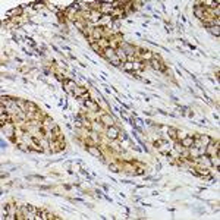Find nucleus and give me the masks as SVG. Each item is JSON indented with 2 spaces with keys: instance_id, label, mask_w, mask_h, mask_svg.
Masks as SVG:
<instances>
[{
  "instance_id": "obj_17",
  "label": "nucleus",
  "mask_w": 220,
  "mask_h": 220,
  "mask_svg": "<svg viewBox=\"0 0 220 220\" xmlns=\"http://www.w3.org/2000/svg\"><path fill=\"white\" fill-rule=\"evenodd\" d=\"M167 132H169L170 138H173V139L176 138V134H178V131H176V129H173V128H169V129H167Z\"/></svg>"
},
{
  "instance_id": "obj_5",
  "label": "nucleus",
  "mask_w": 220,
  "mask_h": 220,
  "mask_svg": "<svg viewBox=\"0 0 220 220\" xmlns=\"http://www.w3.org/2000/svg\"><path fill=\"white\" fill-rule=\"evenodd\" d=\"M84 106H85L87 109H90L91 111H98V110H100L98 104H97V103H94L93 100H85V101H84Z\"/></svg>"
},
{
  "instance_id": "obj_14",
  "label": "nucleus",
  "mask_w": 220,
  "mask_h": 220,
  "mask_svg": "<svg viewBox=\"0 0 220 220\" xmlns=\"http://www.w3.org/2000/svg\"><path fill=\"white\" fill-rule=\"evenodd\" d=\"M198 139H200V142L203 144V147H207V145L211 142L210 137H207V135H201V137H198Z\"/></svg>"
},
{
  "instance_id": "obj_15",
  "label": "nucleus",
  "mask_w": 220,
  "mask_h": 220,
  "mask_svg": "<svg viewBox=\"0 0 220 220\" xmlns=\"http://www.w3.org/2000/svg\"><path fill=\"white\" fill-rule=\"evenodd\" d=\"M194 12H195V16H197V18H200V19L206 18V16H204V7H203V9H201V7H195V10H194Z\"/></svg>"
},
{
  "instance_id": "obj_16",
  "label": "nucleus",
  "mask_w": 220,
  "mask_h": 220,
  "mask_svg": "<svg viewBox=\"0 0 220 220\" xmlns=\"http://www.w3.org/2000/svg\"><path fill=\"white\" fill-rule=\"evenodd\" d=\"M210 29V32L213 34V35H216V37H219V34H220V29L219 27H211V28H208Z\"/></svg>"
},
{
  "instance_id": "obj_6",
  "label": "nucleus",
  "mask_w": 220,
  "mask_h": 220,
  "mask_svg": "<svg viewBox=\"0 0 220 220\" xmlns=\"http://www.w3.org/2000/svg\"><path fill=\"white\" fill-rule=\"evenodd\" d=\"M87 151L90 153V154H93L94 157H98L100 160H103V154H101V153H100V150H98V148H96V147L90 145V147H87Z\"/></svg>"
},
{
  "instance_id": "obj_18",
  "label": "nucleus",
  "mask_w": 220,
  "mask_h": 220,
  "mask_svg": "<svg viewBox=\"0 0 220 220\" xmlns=\"http://www.w3.org/2000/svg\"><path fill=\"white\" fill-rule=\"evenodd\" d=\"M22 10H24V7L21 6V7H18V9H13L10 13H13V15H18V16H21L22 15Z\"/></svg>"
},
{
  "instance_id": "obj_21",
  "label": "nucleus",
  "mask_w": 220,
  "mask_h": 220,
  "mask_svg": "<svg viewBox=\"0 0 220 220\" xmlns=\"http://www.w3.org/2000/svg\"><path fill=\"white\" fill-rule=\"evenodd\" d=\"M109 169L111 170V172H114V173H117V172H119V167H117L116 165H110V166H109Z\"/></svg>"
},
{
  "instance_id": "obj_7",
  "label": "nucleus",
  "mask_w": 220,
  "mask_h": 220,
  "mask_svg": "<svg viewBox=\"0 0 220 220\" xmlns=\"http://www.w3.org/2000/svg\"><path fill=\"white\" fill-rule=\"evenodd\" d=\"M101 122L106 125V126H113L114 125V119L111 116H109V114H103L101 116Z\"/></svg>"
},
{
  "instance_id": "obj_2",
  "label": "nucleus",
  "mask_w": 220,
  "mask_h": 220,
  "mask_svg": "<svg viewBox=\"0 0 220 220\" xmlns=\"http://www.w3.org/2000/svg\"><path fill=\"white\" fill-rule=\"evenodd\" d=\"M103 56H104L107 60H110V62H113V60L117 59V56H116V50H114L113 47H109V49L103 50Z\"/></svg>"
},
{
  "instance_id": "obj_12",
  "label": "nucleus",
  "mask_w": 220,
  "mask_h": 220,
  "mask_svg": "<svg viewBox=\"0 0 220 220\" xmlns=\"http://www.w3.org/2000/svg\"><path fill=\"white\" fill-rule=\"evenodd\" d=\"M65 85H66V87H68V88H66V90H68L69 93H73V90H75V88H76V87H78V85H76V84L73 82V81H70V79H65Z\"/></svg>"
},
{
  "instance_id": "obj_19",
  "label": "nucleus",
  "mask_w": 220,
  "mask_h": 220,
  "mask_svg": "<svg viewBox=\"0 0 220 220\" xmlns=\"http://www.w3.org/2000/svg\"><path fill=\"white\" fill-rule=\"evenodd\" d=\"M4 132H6V135H7V137H12V135H13V126L10 125L7 129H4Z\"/></svg>"
},
{
  "instance_id": "obj_3",
  "label": "nucleus",
  "mask_w": 220,
  "mask_h": 220,
  "mask_svg": "<svg viewBox=\"0 0 220 220\" xmlns=\"http://www.w3.org/2000/svg\"><path fill=\"white\" fill-rule=\"evenodd\" d=\"M120 49L123 50L126 56L129 57V56L135 55V47L134 46H131V44H128V43H120Z\"/></svg>"
},
{
  "instance_id": "obj_9",
  "label": "nucleus",
  "mask_w": 220,
  "mask_h": 220,
  "mask_svg": "<svg viewBox=\"0 0 220 220\" xmlns=\"http://www.w3.org/2000/svg\"><path fill=\"white\" fill-rule=\"evenodd\" d=\"M116 56H117V59H119L122 63H123V62H128V56H126V53H125L120 47L116 49Z\"/></svg>"
},
{
  "instance_id": "obj_4",
  "label": "nucleus",
  "mask_w": 220,
  "mask_h": 220,
  "mask_svg": "<svg viewBox=\"0 0 220 220\" xmlns=\"http://www.w3.org/2000/svg\"><path fill=\"white\" fill-rule=\"evenodd\" d=\"M107 137L110 138V139H117V137H119V129L113 125V126H109V129H107Z\"/></svg>"
},
{
  "instance_id": "obj_1",
  "label": "nucleus",
  "mask_w": 220,
  "mask_h": 220,
  "mask_svg": "<svg viewBox=\"0 0 220 220\" xmlns=\"http://www.w3.org/2000/svg\"><path fill=\"white\" fill-rule=\"evenodd\" d=\"M150 63H151V66L156 69V70L166 72V65L162 63V60H160V57H159V56H153V59L150 60Z\"/></svg>"
},
{
  "instance_id": "obj_22",
  "label": "nucleus",
  "mask_w": 220,
  "mask_h": 220,
  "mask_svg": "<svg viewBox=\"0 0 220 220\" xmlns=\"http://www.w3.org/2000/svg\"><path fill=\"white\" fill-rule=\"evenodd\" d=\"M142 173H144V170L141 167H138V170H135V175H142Z\"/></svg>"
},
{
  "instance_id": "obj_10",
  "label": "nucleus",
  "mask_w": 220,
  "mask_h": 220,
  "mask_svg": "<svg viewBox=\"0 0 220 220\" xmlns=\"http://www.w3.org/2000/svg\"><path fill=\"white\" fill-rule=\"evenodd\" d=\"M139 50V55H141V57L142 59H147V60H151L153 59V53L151 52H148V50H144V49H138Z\"/></svg>"
},
{
  "instance_id": "obj_20",
  "label": "nucleus",
  "mask_w": 220,
  "mask_h": 220,
  "mask_svg": "<svg viewBox=\"0 0 220 220\" xmlns=\"http://www.w3.org/2000/svg\"><path fill=\"white\" fill-rule=\"evenodd\" d=\"M28 180H43L44 176H27Z\"/></svg>"
},
{
  "instance_id": "obj_13",
  "label": "nucleus",
  "mask_w": 220,
  "mask_h": 220,
  "mask_svg": "<svg viewBox=\"0 0 220 220\" xmlns=\"http://www.w3.org/2000/svg\"><path fill=\"white\" fill-rule=\"evenodd\" d=\"M85 93H87V90H85L84 87H76V88L73 90V93H72V94H73L75 97H82Z\"/></svg>"
},
{
  "instance_id": "obj_8",
  "label": "nucleus",
  "mask_w": 220,
  "mask_h": 220,
  "mask_svg": "<svg viewBox=\"0 0 220 220\" xmlns=\"http://www.w3.org/2000/svg\"><path fill=\"white\" fill-rule=\"evenodd\" d=\"M180 145H183L185 148H189L194 145V137H186L180 141Z\"/></svg>"
},
{
  "instance_id": "obj_11",
  "label": "nucleus",
  "mask_w": 220,
  "mask_h": 220,
  "mask_svg": "<svg viewBox=\"0 0 220 220\" xmlns=\"http://www.w3.org/2000/svg\"><path fill=\"white\" fill-rule=\"evenodd\" d=\"M122 68H123V70H126V72H134L135 70V68H134V62H123L122 63Z\"/></svg>"
}]
</instances>
